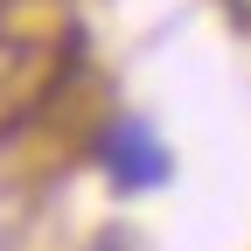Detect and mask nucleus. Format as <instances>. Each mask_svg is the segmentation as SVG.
I'll return each instance as SVG.
<instances>
[{
	"mask_svg": "<svg viewBox=\"0 0 251 251\" xmlns=\"http://www.w3.org/2000/svg\"><path fill=\"white\" fill-rule=\"evenodd\" d=\"M91 161H98V175L119 188V196H153V188L175 181V153H168L161 133H153V119H140V112H119L98 133Z\"/></svg>",
	"mask_w": 251,
	"mask_h": 251,
	"instance_id": "f257e3e1",
	"label": "nucleus"
},
{
	"mask_svg": "<svg viewBox=\"0 0 251 251\" xmlns=\"http://www.w3.org/2000/svg\"><path fill=\"white\" fill-rule=\"evenodd\" d=\"M91 251H126V244H119V237H98V244H91Z\"/></svg>",
	"mask_w": 251,
	"mask_h": 251,
	"instance_id": "f03ea898",
	"label": "nucleus"
}]
</instances>
